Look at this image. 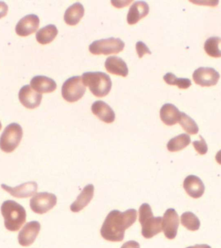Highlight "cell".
<instances>
[{"label":"cell","mask_w":221,"mask_h":248,"mask_svg":"<svg viewBox=\"0 0 221 248\" xmlns=\"http://www.w3.org/2000/svg\"><path fill=\"white\" fill-rule=\"evenodd\" d=\"M137 211L135 209H127L124 212L112 210L105 219L100 230L101 235L110 242H121L125 236V231L135 222Z\"/></svg>","instance_id":"6da1fadb"},{"label":"cell","mask_w":221,"mask_h":248,"mask_svg":"<svg viewBox=\"0 0 221 248\" xmlns=\"http://www.w3.org/2000/svg\"><path fill=\"white\" fill-rule=\"evenodd\" d=\"M1 214L6 229L10 232H17L26 222V211L16 202L6 201L2 203Z\"/></svg>","instance_id":"7a4b0ae2"},{"label":"cell","mask_w":221,"mask_h":248,"mask_svg":"<svg viewBox=\"0 0 221 248\" xmlns=\"http://www.w3.org/2000/svg\"><path fill=\"white\" fill-rule=\"evenodd\" d=\"M81 78L85 86L88 87L93 94L98 98L107 96L111 89L110 76L102 72H86Z\"/></svg>","instance_id":"3957f363"},{"label":"cell","mask_w":221,"mask_h":248,"mask_svg":"<svg viewBox=\"0 0 221 248\" xmlns=\"http://www.w3.org/2000/svg\"><path fill=\"white\" fill-rule=\"evenodd\" d=\"M139 222L142 226V234L145 238H153L162 230V218L153 216L151 206L144 203L139 208Z\"/></svg>","instance_id":"277c9868"},{"label":"cell","mask_w":221,"mask_h":248,"mask_svg":"<svg viewBox=\"0 0 221 248\" xmlns=\"http://www.w3.org/2000/svg\"><path fill=\"white\" fill-rule=\"evenodd\" d=\"M23 137V129L17 123L9 124L4 129L0 137V149L3 152L10 153L18 146Z\"/></svg>","instance_id":"5b68a950"},{"label":"cell","mask_w":221,"mask_h":248,"mask_svg":"<svg viewBox=\"0 0 221 248\" xmlns=\"http://www.w3.org/2000/svg\"><path fill=\"white\" fill-rule=\"evenodd\" d=\"M124 46L125 43L121 39L111 37L95 41L89 46V50L91 53L95 55H109L119 53L124 50Z\"/></svg>","instance_id":"8992f818"},{"label":"cell","mask_w":221,"mask_h":248,"mask_svg":"<svg viewBox=\"0 0 221 248\" xmlns=\"http://www.w3.org/2000/svg\"><path fill=\"white\" fill-rule=\"evenodd\" d=\"M86 87L81 77L75 76L68 78L62 87V94L64 100L69 103L77 102L84 95Z\"/></svg>","instance_id":"52a82bcc"},{"label":"cell","mask_w":221,"mask_h":248,"mask_svg":"<svg viewBox=\"0 0 221 248\" xmlns=\"http://www.w3.org/2000/svg\"><path fill=\"white\" fill-rule=\"evenodd\" d=\"M57 203L56 196L47 192L35 194L30 201V207L33 212L44 214L53 208Z\"/></svg>","instance_id":"ba28073f"},{"label":"cell","mask_w":221,"mask_h":248,"mask_svg":"<svg viewBox=\"0 0 221 248\" xmlns=\"http://www.w3.org/2000/svg\"><path fill=\"white\" fill-rule=\"evenodd\" d=\"M193 78L197 84L202 87H210L217 84L220 75L212 67H201L194 71Z\"/></svg>","instance_id":"9c48e42d"},{"label":"cell","mask_w":221,"mask_h":248,"mask_svg":"<svg viewBox=\"0 0 221 248\" xmlns=\"http://www.w3.org/2000/svg\"><path fill=\"white\" fill-rule=\"evenodd\" d=\"M179 217L174 209H167L162 218V230L168 239H174L177 234Z\"/></svg>","instance_id":"30bf717a"},{"label":"cell","mask_w":221,"mask_h":248,"mask_svg":"<svg viewBox=\"0 0 221 248\" xmlns=\"http://www.w3.org/2000/svg\"><path fill=\"white\" fill-rule=\"evenodd\" d=\"M18 98L23 106L29 109H33L40 106L42 94L35 91L31 85H25L19 90Z\"/></svg>","instance_id":"8fae6325"},{"label":"cell","mask_w":221,"mask_h":248,"mask_svg":"<svg viewBox=\"0 0 221 248\" xmlns=\"http://www.w3.org/2000/svg\"><path fill=\"white\" fill-rule=\"evenodd\" d=\"M41 226L38 221H31L23 226L18 234L19 244L23 247L32 245L40 232Z\"/></svg>","instance_id":"7c38bea8"},{"label":"cell","mask_w":221,"mask_h":248,"mask_svg":"<svg viewBox=\"0 0 221 248\" xmlns=\"http://www.w3.org/2000/svg\"><path fill=\"white\" fill-rule=\"evenodd\" d=\"M40 18L36 15H28L22 17L16 26V33L19 36H27L38 30Z\"/></svg>","instance_id":"4fadbf2b"},{"label":"cell","mask_w":221,"mask_h":248,"mask_svg":"<svg viewBox=\"0 0 221 248\" xmlns=\"http://www.w3.org/2000/svg\"><path fill=\"white\" fill-rule=\"evenodd\" d=\"M1 187L4 191H7L13 197L20 198V199L32 197L36 194L37 190H38V184L36 182L33 181L27 182L26 183L14 187L2 184Z\"/></svg>","instance_id":"5bb4252c"},{"label":"cell","mask_w":221,"mask_h":248,"mask_svg":"<svg viewBox=\"0 0 221 248\" xmlns=\"http://www.w3.org/2000/svg\"><path fill=\"white\" fill-rule=\"evenodd\" d=\"M183 186L188 195L194 199H199L205 193V184L195 175L188 176L184 180Z\"/></svg>","instance_id":"9a60e30c"},{"label":"cell","mask_w":221,"mask_h":248,"mask_svg":"<svg viewBox=\"0 0 221 248\" xmlns=\"http://www.w3.org/2000/svg\"><path fill=\"white\" fill-rule=\"evenodd\" d=\"M91 110L95 116L105 123H112L115 120L114 110L104 101L98 100L93 103Z\"/></svg>","instance_id":"2e32d148"},{"label":"cell","mask_w":221,"mask_h":248,"mask_svg":"<svg viewBox=\"0 0 221 248\" xmlns=\"http://www.w3.org/2000/svg\"><path fill=\"white\" fill-rule=\"evenodd\" d=\"M149 7L146 2L139 1L134 2L128 12L127 21L129 25H135L148 15Z\"/></svg>","instance_id":"e0dca14e"},{"label":"cell","mask_w":221,"mask_h":248,"mask_svg":"<svg viewBox=\"0 0 221 248\" xmlns=\"http://www.w3.org/2000/svg\"><path fill=\"white\" fill-rule=\"evenodd\" d=\"M94 186L88 184L85 186L81 193L78 196L77 199L70 206L72 212L78 213L82 210L85 207L90 203L94 196Z\"/></svg>","instance_id":"ac0fdd59"},{"label":"cell","mask_w":221,"mask_h":248,"mask_svg":"<svg viewBox=\"0 0 221 248\" xmlns=\"http://www.w3.org/2000/svg\"><path fill=\"white\" fill-rule=\"evenodd\" d=\"M31 87L37 93H48L56 90V81L46 76H36L31 80Z\"/></svg>","instance_id":"d6986e66"},{"label":"cell","mask_w":221,"mask_h":248,"mask_svg":"<svg viewBox=\"0 0 221 248\" xmlns=\"http://www.w3.org/2000/svg\"><path fill=\"white\" fill-rule=\"evenodd\" d=\"M105 67L109 73L120 77H126L129 73L127 64L118 56H112L107 58Z\"/></svg>","instance_id":"ffe728a7"},{"label":"cell","mask_w":221,"mask_h":248,"mask_svg":"<svg viewBox=\"0 0 221 248\" xmlns=\"http://www.w3.org/2000/svg\"><path fill=\"white\" fill-rule=\"evenodd\" d=\"M161 120L167 125H174L179 120L180 112L175 106L172 104H165L160 110Z\"/></svg>","instance_id":"44dd1931"},{"label":"cell","mask_w":221,"mask_h":248,"mask_svg":"<svg viewBox=\"0 0 221 248\" xmlns=\"http://www.w3.org/2000/svg\"><path fill=\"white\" fill-rule=\"evenodd\" d=\"M84 12L82 4L77 2L66 10L64 14V21L67 25L71 26L77 25L84 15Z\"/></svg>","instance_id":"7402d4cb"},{"label":"cell","mask_w":221,"mask_h":248,"mask_svg":"<svg viewBox=\"0 0 221 248\" xmlns=\"http://www.w3.org/2000/svg\"><path fill=\"white\" fill-rule=\"evenodd\" d=\"M58 31L54 25L49 24L42 27L37 31L36 38L37 42L42 45L50 44L57 36Z\"/></svg>","instance_id":"603a6c76"},{"label":"cell","mask_w":221,"mask_h":248,"mask_svg":"<svg viewBox=\"0 0 221 248\" xmlns=\"http://www.w3.org/2000/svg\"><path fill=\"white\" fill-rule=\"evenodd\" d=\"M191 143V139L187 134L183 133L173 138L168 141L167 148L170 152L182 150Z\"/></svg>","instance_id":"cb8c5ba5"},{"label":"cell","mask_w":221,"mask_h":248,"mask_svg":"<svg viewBox=\"0 0 221 248\" xmlns=\"http://www.w3.org/2000/svg\"><path fill=\"white\" fill-rule=\"evenodd\" d=\"M205 50L211 57H221V38L213 36L207 39L205 43Z\"/></svg>","instance_id":"d4e9b609"},{"label":"cell","mask_w":221,"mask_h":248,"mask_svg":"<svg viewBox=\"0 0 221 248\" xmlns=\"http://www.w3.org/2000/svg\"><path fill=\"white\" fill-rule=\"evenodd\" d=\"M180 222L182 226L187 228L188 230L195 232L199 230L201 226L199 218L194 213L188 211L184 213L180 217Z\"/></svg>","instance_id":"484cf974"},{"label":"cell","mask_w":221,"mask_h":248,"mask_svg":"<svg viewBox=\"0 0 221 248\" xmlns=\"http://www.w3.org/2000/svg\"><path fill=\"white\" fill-rule=\"evenodd\" d=\"M180 125L183 128L184 131L187 132L190 135H195L199 132V127L197 124L192 119L190 116L186 114L185 112H180V116L178 120Z\"/></svg>","instance_id":"4316f807"},{"label":"cell","mask_w":221,"mask_h":248,"mask_svg":"<svg viewBox=\"0 0 221 248\" xmlns=\"http://www.w3.org/2000/svg\"><path fill=\"white\" fill-rule=\"evenodd\" d=\"M163 79L168 85H176L179 89H188L191 85V81L189 79L177 78L172 73L166 74L163 77Z\"/></svg>","instance_id":"83f0119b"},{"label":"cell","mask_w":221,"mask_h":248,"mask_svg":"<svg viewBox=\"0 0 221 248\" xmlns=\"http://www.w3.org/2000/svg\"><path fill=\"white\" fill-rule=\"evenodd\" d=\"M200 140L193 141V145L195 150L199 155H203L206 154L207 152V145L205 140L202 136H199Z\"/></svg>","instance_id":"f1b7e54d"},{"label":"cell","mask_w":221,"mask_h":248,"mask_svg":"<svg viewBox=\"0 0 221 248\" xmlns=\"http://www.w3.org/2000/svg\"><path fill=\"white\" fill-rule=\"evenodd\" d=\"M136 50L140 58H142L145 54H151V50L147 47L146 45L141 41H139L136 44Z\"/></svg>","instance_id":"f546056e"},{"label":"cell","mask_w":221,"mask_h":248,"mask_svg":"<svg viewBox=\"0 0 221 248\" xmlns=\"http://www.w3.org/2000/svg\"><path fill=\"white\" fill-rule=\"evenodd\" d=\"M8 9L9 7L7 4L5 2L0 1V19L7 15Z\"/></svg>","instance_id":"4dcf8cb0"},{"label":"cell","mask_w":221,"mask_h":248,"mask_svg":"<svg viewBox=\"0 0 221 248\" xmlns=\"http://www.w3.org/2000/svg\"><path fill=\"white\" fill-rule=\"evenodd\" d=\"M121 248H140V244L135 240H129L124 243Z\"/></svg>","instance_id":"1f68e13d"},{"label":"cell","mask_w":221,"mask_h":248,"mask_svg":"<svg viewBox=\"0 0 221 248\" xmlns=\"http://www.w3.org/2000/svg\"><path fill=\"white\" fill-rule=\"evenodd\" d=\"M132 1H133V0H131V1H111L110 3L112 4L114 7L122 8L129 5Z\"/></svg>","instance_id":"d6a6232c"},{"label":"cell","mask_w":221,"mask_h":248,"mask_svg":"<svg viewBox=\"0 0 221 248\" xmlns=\"http://www.w3.org/2000/svg\"><path fill=\"white\" fill-rule=\"evenodd\" d=\"M186 248H211V246L207 245V244H196L195 246H189Z\"/></svg>","instance_id":"836d02e7"},{"label":"cell","mask_w":221,"mask_h":248,"mask_svg":"<svg viewBox=\"0 0 221 248\" xmlns=\"http://www.w3.org/2000/svg\"><path fill=\"white\" fill-rule=\"evenodd\" d=\"M215 159H216L217 162L221 165V150L217 152L216 156H215Z\"/></svg>","instance_id":"e575fe53"},{"label":"cell","mask_w":221,"mask_h":248,"mask_svg":"<svg viewBox=\"0 0 221 248\" xmlns=\"http://www.w3.org/2000/svg\"><path fill=\"white\" fill-rule=\"evenodd\" d=\"M1 128H2V124L1 123V122H0V130L1 129Z\"/></svg>","instance_id":"d590c367"}]
</instances>
